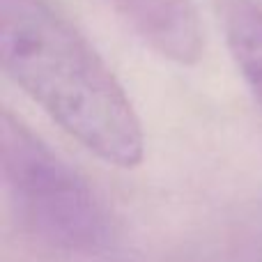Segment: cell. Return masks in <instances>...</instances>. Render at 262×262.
<instances>
[{
  "mask_svg": "<svg viewBox=\"0 0 262 262\" xmlns=\"http://www.w3.org/2000/svg\"><path fill=\"white\" fill-rule=\"evenodd\" d=\"M0 64L101 161L118 168L143 161L145 134L124 88L51 0H0Z\"/></svg>",
  "mask_w": 262,
  "mask_h": 262,
  "instance_id": "6da1fadb",
  "label": "cell"
},
{
  "mask_svg": "<svg viewBox=\"0 0 262 262\" xmlns=\"http://www.w3.org/2000/svg\"><path fill=\"white\" fill-rule=\"evenodd\" d=\"M0 170L28 228L62 249H95L106 232L90 186L7 108L0 120Z\"/></svg>",
  "mask_w": 262,
  "mask_h": 262,
  "instance_id": "7a4b0ae2",
  "label": "cell"
},
{
  "mask_svg": "<svg viewBox=\"0 0 262 262\" xmlns=\"http://www.w3.org/2000/svg\"><path fill=\"white\" fill-rule=\"evenodd\" d=\"M134 32L159 55L195 64L203 55V28L193 0H111Z\"/></svg>",
  "mask_w": 262,
  "mask_h": 262,
  "instance_id": "3957f363",
  "label": "cell"
},
{
  "mask_svg": "<svg viewBox=\"0 0 262 262\" xmlns=\"http://www.w3.org/2000/svg\"><path fill=\"white\" fill-rule=\"evenodd\" d=\"M216 12L228 51L262 108V7L255 0H219Z\"/></svg>",
  "mask_w": 262,
  "mask_h": 262,
  "instance_id": "277c9868",
  "label": "cell"
}]
</instances>
